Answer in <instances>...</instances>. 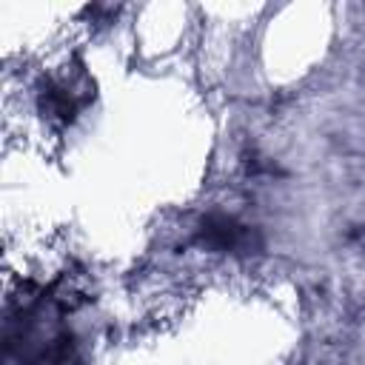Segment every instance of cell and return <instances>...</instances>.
Returning a JSON list of instances; mask_svg holds the SVG:
<instances>
[{
    "label": "cell",
    "instance_id": "cell-1",
    "mask_svg": "<svg viewBox=\"0 0 365 365\" xmlns=\"http://www.w3.org/2000/svg\"><path fill=\"white\" fill-rule=\"evenodd\" d=\"M200 242L211 251H237V254H248L251 248H257V234L237 222L234 217L225 214H211L202 220L200 225Z\"/></svg>",
    "mask_w": 365,
    "mask_h": 365
}]
</instances>
